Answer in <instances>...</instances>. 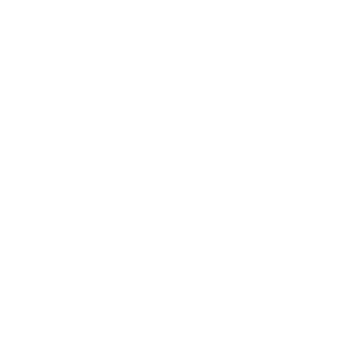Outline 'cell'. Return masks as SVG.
<instances>
[]
</instances>
